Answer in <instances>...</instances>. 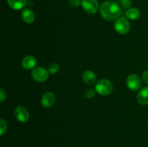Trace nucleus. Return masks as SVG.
Wrapping results in <instances>:
<instances>
[{
  "instance_id": "1",
  "label": "nucleus",
  "mask_w": 148,
  "mask_h": 147,
  "mask_svg": "<svg viewBox=\"0 0 148 147\" xmlns=\"http://www.w3.org/2000/svg\"><path fill=\"white\" fill-rule=\"evenodd\" d=\"M100 12L104 20L113 21L119 18L121 14V9L116 1L107 0L101 4Z\"/></svg>"
},
{
  "instance_id": "2",
  "label": "nucleus",
  "mask_w": 148,
  "mask_h": 147,
  "mask_svg": "<svg viewBox=\"0 0 148 147\" xmlns=\"http://www.w3.org/2000/svg\"><path fill=\"white\" fill-rule=\"evenodd\" d=\"M113 88L112 82L106 79H100L95 84V91L102 96H106L111 94Z\"/></svg>"
},
{
  "instance_id": "3",
  "label": "nucleus",
  "mask_w": 148,
  "mask_h": 147,
  "mask_svg": "<svg viewBox=\"0 0 148 147\" xmlns=\"http://www.w3.org/2000/svg\"><path fill=\"white\" fill-rule=\"evenodd\" d=\"M114 29L119 34H127L130 29V22L126 17H119L114 22Z\"/></svg>"
},
{
  "instance_id": "4",
  "label": "nucleus",
  "mask_w": 148,
  "mask_h": 147,
  "mask_svg": "<svg viewBox=\"0 0 148 147\" xmlns=\"http://www.w3.org/2000/svg\"><path fill=\"white\" fill-rule=\"evenodd\" d=\"M49 71L41 66L34 68L32 71V76L33 79L38 82H46L49 78Z\"/></svg>"
},
{
  "instance_id": "5",
  "label": "nucleus",
  "mask_w": 148,
  "mask_h": 147,
  "mask_svg": "<svg viewBox=\"0 0 148 147\" xmlns=\"http://www.w3.org/2000/svg\"><path fill=\"white\" fill-rule=\"evenodd\" d=\"M81 5L86 12L90 14H95L99 9L98 0H82Z\"/></svg>"
},
{
  "instance_id": "6",
  "label": "nucleus",
  "mask_w": 148,
  "mask_h": 147,
  "mask_svg": "<svg viewBox=\"0 0 148 147\" xmlns=\"http://www.w3.org/2000/svg\"><path fill=\"white\" fill-rule=\"evenodd\" d=\"M127 85L131 90L137 91L141 87L142 81L138 75L132 74L127 78Z\"/></svg>"
},
{
  "instance_id": "7",
  "label": "nucleus",
  "mask_w": 148,
  "mask_h": 147,
  "mask_svg": "<svg viewBox=\"0 0 148 147\" xmlns=\"http://www.w3.org/2000/svg\"><path fill=\"white\" fill-rule=\"evenodd\" d=\"M14 116L16 119L21 122H27L30 118L28 110L23 106H18L14 110Z\"/></svg>"
},
{
  "instance_id": "8",
  "label": "nucleus",
  "mask_w": 148,
  "mask_h": 147,
  "mask_svg": "<svg viewBox=\"0 0 148 147\" xmlns=\"http://www.w3.org/2000/svg\"><path fill=\"white\" fill-rule=\"evenodd\" d=\"M56 101L55 95L51 92H47L43 95L41 98L42 106L45 108H49L52 107Z\"/></svg>"
},
{
  "instance_id": "9",
  "label": "nucleus",
  "mask_w": 148,
  "mask_h": 147,
  "mask_svg": "<svg viewBox=\"0 0 148 147\" xmlns=\"http://www.w3.org/2000/svg\"><path fill=\"white\" fill-rule=\"evenodd\" d=\"M21 63L22 66L25 69L30 70V69L36 68V63H37V59L33 56H26L25 57L23 58Z\"/></svg>"
},
{
  "instance_id": "10",
  "label": "nucleus",
  "mask_w": 148,
  "mask_h": 147,
  "mask_svg": "<svg viewBox=\"0 0 148 147\" xmlns=\"http://www.w3.org/2000/svg\"><path fill=\"white\" fill-rule=\"evenodd\" d=\"M82 79H83L84 82L87 85L89 86H92L95 84L96 82V75L93 71L90 70H87L84 72L83 76H82Z\"/></svg>"
},
{
  "instance_id": "11",
  "label": "nucleus",
  "mask_w": 148,
  "mask_h": 147,
  "mask_svg": "<svg viewBox=\"0 0 148 147\" xmlns=\"http://www.w3.org/2000/svg\"><path fill=\"white\" fill-rule=\"evenodd\" d=\"M21 16L23 21L25 23H27V24L33 23L34 22L35 19H36L35 13L30 9H25V10H23L21 13Z\"/></svg>"
},
{
  "instance_id": "12",
  "label": "nucleus",
  "mask_w": 148,
  "mask_h": 147,
  "mask_svg": "<svg viewBox=\"0 0 148 147\" xmlns=\"http://www.w3.org/2000/svg\"><path fill=\"white\" fill-rule=\"evenodd\" d=\"M137 100L141 105L148 104V86L140 89L137 95Z\"/></svg>"
},
{
  "instance_id": "13",
  "label": "nucleus",
  "mask_w": 148,
  "mask_h": 147,
  "mask_svg": "<svg viewBox=\"0 0 148 147\" xmlns=\"http://www.w3.org/2000/svg\"><path fill=\"white\" fill-rule=\"evenodd\" d=\"M7 3L12 9L19 10L25 6L27 0H7Z\"/></svg>"
},
{
  "instance_id": "14",
  "label": "nucleus",
  "mask_w": 148,
  "mask_h": 147,
  "mask_svg": "<svg viewBox=\"0 0 148 147\" xmlns=\"http://www.w3.org/2000/svg\"><path fill=\"white\" fill-rule=\"evenodd\" d=\"M126 16L128 19L132 20H137L140 16V11L137 8H131L129 9L126 12Z\"/></svg>"
},
{
  "instance_id": "15",
  "label": "nucleus",
  "mask_w": 148,
  "mask_h": 147,
  "mask_svg": "<svg viewBox=\"0 0 148 147\" xmlns=\"http://www.w3.org/2000/svg\"><path fill=\"white\" fill-rule=\"evenodd\" d=\"M59 70V66L58 63H51L49 65V68H48V71H49V74H55L57 73Z\"/></svg>"
},
{
  "instance_id": "16",
  "label": "nucleus",
  "mask_w": 148,
  "mask_h": 147,
  "mask_svg": "<svg viewBox=\"0 0 148 147\" xmlns=\"http://www.w3.org/2000/svg\"><path fill=\"white\" fill-rule=\"evenodd\" d=\"M7 128V123L4 119H1L0 120V135H2L6 132Z\"/></svg>"
},
{
  "instance_id": "17",
  "label": "nucleus",
  "mask_w": 148,
  "mask_h": 147,
  "mask_svg": "<svg viewBox=\"0 0 148 147\" xmlns=\"http://www.w3.org/2000/svg\"><path fill=\"white\" fill-rule=\"evenodd\" d=\"M95 92L96 91L94 90L93 89H88L85 92V96L86 98L88 99H91V98H93L95 96Z\"/></svg>"
},
{
  "instance_id": "18",
  "label": "nucleus",
  "mask_w": 148,
  "mask_h": 147,
  "mask_svg": "<svg viewBox=\"0 0 148 147\" xmlns=\"http://www.w3.org/2000/svg\"><path fill=\"white\" fill-rule=\"evenodd\" d=\"M68 4L71 7L77 8L81 4V1L80 0H68Z\"/></svg>"
},
{
  "instance_id": "19",
  "label": "nucleus",
  "mask_w": 148,
  "mask_h": 147,
  "mask_svg": "<svg viewBox=\"0 0 148 147\" xmlns=\"http://www.w3.org/2000/svg\"><path fill=\"white\" fill-rule=\"evenodd\" d=\"M120 2L124 9H130L132 6V1L130 0H120Z\"/></svg>"
},
{
  "instance_id": "20",
  "label": "nucleus",
  "mask_w": 148,
  "mask_h": 147,
  "mask_svg": "<svg viewBox=\"0 0 148 147\" xmlns=\"http://www.w3.org/2000/svg\"><path fill=\"white\" fill-rule=\"evenodd\" d=\"M7 98V93L3 89H0V100L1 102H4Z\"/></svg>"
},
{
  "instance_id": "21",
  "label": "nucleus",
  "mask_w": 148,
  "mask_h": 147,
  "mask_svg": "<svg viewBox=\"0 0 148 147\" xmlns=\"http://www.w3.org/2000/svg\"><path fill=\"white\" fill-rule=\"evenodd\" d=\"M143 79L147 84H148V70L145 71L143 74Z\"/></svg>"
},
{
  "instance_id": "22",
  "label": "nucleus",
  "mask_w": 148,
  "mask_h": 147,
  "mask_svg": "<svg viewBox=\"0 0 148 147\" xmlns=\"http://www.w3.org/2000/svg\"><path fill=\"white\" fill-rule=\"evenodd\" d=\"M147 121H148V120H147Z\"/></svg>"
}]
</instances>
